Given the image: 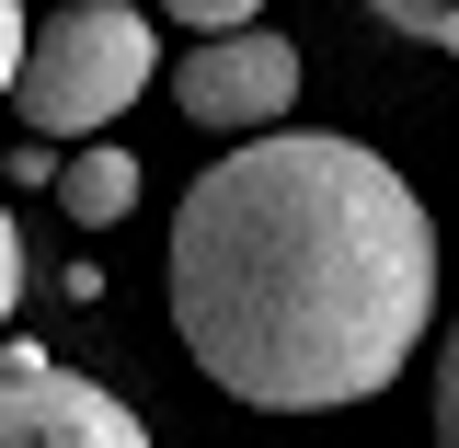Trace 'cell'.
Instances as JSON below:
<instances>
[{"instance_id": "3", "label": "cell", "mask_w": 459, "mask_h": 448, "mask_svg": "<svg viewBox=\"0 0 459 448\" xmlns=\"http://www.w3.org/2000/svg\"><path fill=\"white\" fill-rule=\"evenodd\" d=\"M172 104L195 115L207 138L287 127V104H299V47H287V35H264V23H230V35H207V47L172 69Z\"/></svg>"}, {"instance_id": "4", "label": "cell", "mask_w": 459, "mask_h": 448, "mask_svg": "<svg viewBox=\"0 0 459 448\" xmlns=\"http://www.w3.org/2000/svg\"><path fill=\"white\" fill-rule=\"evenodd\" d=\"M0 448H138V402L57 368L47 345H0Z\"/></svg>"}, {"instance_id": "1", "label": "cell", "mask_w": 459, "mask_h": 448, "mask_svg": "<svg viewBox=\"0 0 459 448\" xmlns=\"http://www.w3.org/2000/svg\"><path fill=\"white\" fill-rule=\"evenodd\" d=\"M437 322V219L368 138L253 127L172 207V334L253 414L379 402Z\"/></svg>"}, {"instance_id": "6", "label": "cell", "mask_w": 459, "mask_h": 448, "mask_svg": "<svg viewBox=\"0 0 459 448\" xmlns=\"http://www.w3.org/2000/svg\"><path fill=\"white\" fill-rule=\"evenodd\" d=\"M379 23H402V35H425L437 57H459V0H368Z\"/></svg>"}, {"instance_id": "9", "label": "cell", "mask_w": 459, "mask_h": 448, "mask_svg": "<svg viewBox=\"0 0 459 448\" xmlns=\"http://www.w3.org/2000/svg\"><path fill=\"white\" fill-rule=\"evenodd\" d=\"M437 437L459 448V322H448V356H437Z\"/></svg>"}, {"instance_id": "7", "label": "cell", "mask_w": 459, "mask_h": 448, "mask_svg": "<svg viewBox=\"0 0 459 448\" xmlns=\"http://www.w3.org/2000/svg\"><path fill=\"white\" fill-rule=\"evenodd\" d=\"M172 23H195V35H230V23H264V0H161Z\"/></svg>"}, {"instance_id": "2", "label": "cell", "mask_w": 459, "mask_h": 448, "mask_svg": "<svg viewBox=\"0 0 459 448\" xmlns=\"http://www.w3.org/2000/svg\"><path fill=\"white\" fill-rule=\"evenodd\" d=\"M150 12L138 0H57L47 23H35V47H23V81H12V104L35 138H104L115 115L150 92Z\"/></svg>"}, {"instance_id": "10", "label": "cell", "mask_w": 459, "mask_h": 448, "mask_svg": "<svg viewBox=\"0 0 459 448\" xmlns=\"http://www.w3.org/2000/svg\"><path fill=\"white\" fill-rule=\"evenodd\" d=\"M12 299H23V230H12V207H0V334H12Z\"/></svg>"}, {"instance_id": "5", "label": "cell", "mask_w": 459, "mask_h": 448, "mask_svg": "<svg viewBox=\"0 0 459 448\" xmlns=\"http://www.w3.org/2000/svg\"><path fill=\"white\" fill-rule=\"evenodd\" d=\"M57 207H69L81 230H115L126 207H138V162H126V150H104V138H81V162L57 172Z\"/></svg>"}, {"instance_id": "8", "label": "cell", "mask_w": 459, "mask_h": 448, "mask_svg": "<svg viewBox=\"0 0 459 448\" xmlns=\"http://www.w3.org/2000/svg\"><path fill=\"white\" fill-rule=\"evenodd\" d=\"M23 47H35V23H23V0H0V104H12V81H23Z\"/></svg>"}]
</instances>
